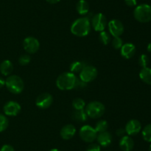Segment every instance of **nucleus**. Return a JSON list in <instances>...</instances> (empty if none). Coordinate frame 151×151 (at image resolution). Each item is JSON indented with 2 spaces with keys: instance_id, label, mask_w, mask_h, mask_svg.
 Wrapping results in <instances>:
<instances>
[{
  "instance_id": "nucleus-1",
  "label": "nucleus",
  "mask_w": 151,
  "mask_h": 151,
  "mask_svg": "<svg viewBox=\"0 0 151 151\" xmlns=\"http://www.w3.org/2000/svg\"><path fill=\"white\" fill-rule=\"evenodd\" d=\"M91 31V22L89 18L81 17L76 19L71 26V32L75 36L84 37L88 35Z\"/></svg>"
},
{
  "instance_id": "nucleus-2",
  "label": "nucleus",
  "mask_w": 151,
  "mask_h": 151,
  "mask_svg": "<svg viewBox=\"0 0 151 151\" xmlns=\"http://www.w3.org/2000/svg\"><path fill=\"white\" fill-rule=\"evenodd\" d=\"M77 78L75 73L71 72H65L60 74L56 80V86L61 90H69L75 88L77 82Z\"/></svg>"
},
{
  "instance_id": "nucleus-3",
  "label": "nucleus",
  "mask_w": 151,
  "mask_h": 151,
  "mask_svg": "<svg viewBox=\"0 0 151 151\" xmlns=\"http://www.w3.org/2000/svg\"><path fill=\"white\" fill-rule=\"evenodd\" d=\"M5 85L7 90L14 94L22 93L24 87V84L22 78L16 75L9 76L5 80Z\"/></svg>"
},
{
  "instance_id": "nucleus-4",
  "label": "nucleus",
  "mask_w": 151,
  "mask_h": 151,
  "mask_svg": "<svg viewBox=\"0 0 151 151\" xmlns=\"http://www.w3.org/2000/svg\"><path fill=\"white\" fill-rule=\"evenodd\" d=\"M136 20L141 23H147L151 21V6L147 4H142L137 6L134 11Z\"/></svg>"
},
{
  "instance_id": "nucleus-5",
  "label": "nucleus",
  "mask_w": 151,
  "mask_h": 151,
  "mask_svg": "<svg viewBox=\"0 0 151 151\" xmlns=\"http://www.w3.org/2000/svg\"><path fill=\"white\" fill-rule=\"evenodd\" d=\"M105 106L101 102L94 101L91 102L86 107V112L88 117L92 118H98L105 113Z\"/></svg>"
},
{
  "instance_id": "nucleus-6",
  "label": "nucleus",
  "mask_w": 151,
  "mask_h": 151,
  "mask_svg": "<svg viewBox=\"0 0 151 151\" xmlns=\"http://www.w3.org/2000/svg\"><path fill=\"white\" fill-rule=\"evenodd\" d=\"M97 132L95 129L90 125H84L80 129L79 135L83 141L88 143H92L97 139Z\"/></svg>"
},
{
  "instance_id": "nucleus-7",
  "label": "nucleus",
  "mask_w": 151,
  "mask_h": 151,
  "mask_svg": "<svg viewBox=\"0 0 151 151\" xmlns=\"http://www.w3.org/2000/svg\"><path fill=\"white\" fill-rule=\"evenodd\" d=\"M97 76V70L92 65H86L80 72V78L85 82L88 83L94 81Z\"/></svg>"
},
{
  "instance_id": "nucleus-8",
  "label": "nucleus",
  "mask_w": 151,
  "mask_h": 151,
  "mask_svg": "<svg viewBox=\"0 0 151 151\" xmlns=\"http://www.w3.org/2000/svg\"><path fill=\"white\" fill-rule=\"evenodd\" d=\"M91 25L93 27L94 30L102 32L104 30L107 25V19L103 13H97L93 16L92 19H91Z\"/></svg>"
},
{
  "instance_id": "nucleus-9",
  "label": "nucleus",
  "mask_w": 151,
  "mask_h": 151,
  "mask_svg": "<svg viewBox=\"0 0 151 151\" xmlns=\"http://www.w3.org/2000/svg\"><path fill=\"white\" fill-rule=\"evenodd\" d=\"M23 47L28 53H35L40 48V43L36 38L28 36L23 41Z\"/></svg>"
},
{
  "instance_id": "nucleus-10",
  "label": "nucleus",
  "mask_w": 151,
  "mask_h": 151,
  "mask_svg": "<svg viewBox=\"0 0 151 151\" xmlns=\"http://www.w3.org/2000/svg\"><path fill=\"white\" fill-rule=\"evenodd\" d=\"M110 34L114 37H119L124 32V26L118 19H112L108 23Z\"/></svg>"
},
{
  "instance_id": "nucleus-11",
  "label": "nucleus",
  "mask_w": 151,
  "mask_h": 151,
  "mask_svg": "<svg viewBox=\"0 0 151 151\" xmlns=\"http://www.w3.org/2000/svg\"><path fill=\"white\" fill-rule=\"evenodd\" d=\"M52 102V96L48 93H44L37 97L35 100V105L40 109H47L51 106Z\"/></svg>"
},
{
  "instance_id": "nucleus-12",
  "label": "nucleus",
  "mask_w": 151,
  "mask_h": 151,
  "mask_svg": "<svg viewBox=\"0 0 151 151\" xmlns=\"http://www.w3.org/2000/svg\"><path fill=\"white\" fill-rule=\"evenodd\" d=\"M142 129L141 123L137 119H131L125 125V131L128 136H135L138 134Z\"/></svg>"
},
{
  "instance_id": "nucleus-13",
  "label": "nucleus",
  "mask_w": 151,
  "mask_h": 151,
  "mask_svg": "<svg viewBox=\"0 0 151 151\" xmlns=\"http://www.w3.org/2000/svg\"><path fill=\"white\" fill-rule=\"evenodd\" d=\"M21 110V106L18 102L10 101L7 102L4 106V112L7 115L15 116L18 115Z\"/></svg>"
},
{
  "instance_id": "nucleus-14",
  "label": "nucleus",
  "mask_w": 151,
  "mask_h": 151,
  "mask_svg": "<svg viewBox=\"0 0 151 151\" xmlns=\"http://www.w3.org/2000/svg\"><path fill=\"white\" fill-rule=\"evenodd\" d=\"M136 53V47L132 43H125L120 48V53L125 59H129L134 56Z\"/></svg>"
},
{
  "instance_id": "nucleus-15",
  "label": "nucleus",
  "mask_w": 151,
  "mask_h": 151,
  "mask_svg": "<svg viewBox=\"0 0 151 151\" xmlns=\"http://www.w3.org/2000/svg\"><path fill=\"white\" fill-rule=\"evenodd\" d=\"M76 133V128L73 124H66L61 128L60 132V136L64 140H69L71 139Z\"/></svg>"
},
{
  "instance_id": "nucleus-16",
  "label": "nucleus",
  "mask_w": 151,
  "mask_h": 151,
  "mask_svg": "<svg viewBox=\"0 0 151 151\" xmlns=\"http://www.w3.org/2000/svg\"><path fill=\"white\" fill-rule=\"evenodd\" d=\"M97 140L100 146L107 147L111 144L112 136L108 131L102 132V133H99V134H97Z\"/></svg>"
},
{
  "instance_id": "nucleus-17",
  "label": "nucleus",
  "mask_w": 151,
  "mask_h": 151,
  "mask_svg": "<svg viewBox=\"0 0 151 151\" xmlns=\"http://www.w3.org/2000/svg\"><path fill=\"white\" fill-rule=\"evenodd\" d=\"M119 144L122 151H131L134 147V142L130 136H124L121 137Z\"/></svg>"
},
{
  "instance_id": "nucleus-18",
  "label": "nucleus",
  "mask_w": 151,
  "mask_h": 151,
  "mask_svg": "<svg viewBox=\"0 0 151 151\" xmlns=\"http://www.w3.org/2000/svg\"><path fill=\"white\" fill-rule=\"evenodd\" d=\"M72 119L78 122H84L88 118V115L84 109L83 110H75L72 113Z\"/></svg>"
},
{
  "instance_id": "nucleus-19",
  "label": "nucleus",
  "mask_w": 151,
  "mask_h": 151,
  "mask_svg": "<svg viewBox=\"0 0 151 151\" xmlns=\"http://www.w3.org/2000/svg\"><path fill=\"white\" fill-rule=\"evenodd\" d=\"M13 70V65L9 60H4L0 65V72L4 76H9Z\"/></svg>"
},
{
  "instance_id": "nucleus-20",
  "label": "nucleus",
  "mask_w": 151,
  "mask_h": 151,
  "mask_svg": "<svg viewBox=\"0 0 151 151\" xmlns=\"http://www.w3.org/2000/svg\"><path fill=\"white\" fill-rule=\"evenodd\" d=\"M76 9L80 15L84 16V15L88 14V10H89V5L86 0H79V1L77 3Z\"/></svg>"
},
{
  "instance_id": "nucleus-21",
  "label": "nucleus",
  "mask_w": 151,
  "mask_h": 151,
  "mask_svg": "<svg viewBox=\"0 0 151 151\" xmlns=\"http://www.w3.org/2000/svg\"><path fill=\"white\" fill-rule=\"evenodd\" d=\"M139 77L142 81L149 85H151V68L148 67L143 68L140 70Z\"/></svg>"
},
{
  "instance_id": "nucleus-22",
  "label": "nucleus",
  "mask_w": 151,
  "mask_h": 151,
  "mask_svg": "<svg viewBox=\"0 0 151 151\" xmlns=\"http://www.w3.org/2000/svg\"><path fill=\"white\" fill-rule=\"evenodd\" d=\"M86 64L83 62H80V61H76L71 64L69 69H70L71 73H80L83 70V68L86 66Z\"/></svg>"
},
{
  "instance_id": "nucleus-23",
  "label": "nucleus",
  "mask_w": 151,
  "mask_h": 151,
  "mask_svg": "<svg viewBox=\"0 0 151 151\" xmlns=\"http://www.w3.org/2000/svg\"><path fill=\"white\" fill-rule=\"evenodd\" d=\"M109 127V124L106 120H100L96 124L94 129L97 133H102V132L107 131V129Z\"/></svg>"
},
{
  "instance_id": "nucleus-24",
  "label": "nucleus",
  "mask_w": 151,
  "mask_h": 151,
  "mask_svg": "<svg viewBox=\"0 0 151 151\" xmlns=\"http://www.w3.org/2000/svg\"><path fill=\"white\" fill-rule=\"evenodd\" d=\"M72 107L75 110H83L86 107L85 101L81 98L75 99L72 102Z\"/></svg>"
},
{
  "instance_id": "nucleus-25",
  "label": "nucleus",
  "mask_w": 151,
  "mask_h": 151,
  "mask_svg": "<svg viewBox=\"0 0 151 151\" xmlns=\"http://www.w3.org/2000/svg\"><path fill=\"white\" fill-rule=\"evenodd\" d=\"M142 137L145 141L147 142H151V124H147L144 127L142 130Z\"/></svg>"
},
{
  "instance_id": "nucleus-26",
  "label": "nucleus",
  "mask_w": 151,
  "mask_h": 151,
  "mask_svg": "<svg viewBox=\"0 0 151 151\" xmlns=\"http://www.w3.org/2000/svg\"><path fill=\"white\" fill-rule=\"evenodd\" d=\"M99 39L105 45H107L111 41V36L109 33L106 32L105 30L100 32V36H99Z\"/></svg>"
},
{
  "instance_id": "nucleus-27",
  "label": "nucleus",
  "mask_w": 151,
  "mask_h": 151,
  "mask_svg": "<svg viewBox=\"0 0 151 151\" xmlns=\"http://www.w3.org/2000/svg\"><path fill=\"white\" fill-rule=\"evenodd\" d=\"M8 127V119L5 115L0 114V133L4 131Z\"/></svg>"
},
{
  "instance_id": "nucleus-28",
  "label": "nucleus",
  "mask_w": 151,
  "mask_h": 151,
  "mask_svg": "<svg viewBox=\"0 0 151 151\" xmlns=\"http://www.w3.org/2000/svg\"><path fill=\"white\" fill-rule=\"evenodd\" d=\"M30 61H31V57L28 54L22 55L19 59V64H20V65H22V66H26V65H29Z\"/></svg>"
},
{
  "instance_id": "nucleus-29",
  "label": "nucleus",
  "mask_w": 151,
  "mask_h": 151,
  "mask_svg": "<svg viewBox=\"0 0 151 151\" xmlns=\"http://www.w3.org/2000/svg\"><path fill=\"white\" fill-rule=\"evenodd\" d=\"M149 62H150V60H149V58L147 55L142 54L139 58V64L142 68L147 67Z\"/></svg>"
},
{
  "instance_id": "nucleus-30",
  "label": "nucleus",
  "mask_w": 151,
  "mask_h": 151,
  "mask_svg": "<svg viewBox=\"0 0 151 151\" xmlns=\"http://www.w3.org/2000/svg\"><path fill=\"white\" fill-rule=\"evenodd\" d=\"M112 46H113L114 48L116 49H120L122 47V46L123 45V41H122V38L119 37H114L113 40H112Z\"/></svg>"
},
{
  "instance_id": "nucleus-31",
  "label": "nucleus",
  "mask_w": 151,
  "mask_h": 151,
  "mask_svg": "<svg viewBox=\"0 0 151 151\" xmlns=\"http://www.w3.org/2000/svg\"><path fill=\"white\" fill-rule=\"evenodd\" d=\"M87 86V83L85 82V81H82L81 78H79L77 80V82L75 84V88L78 89V90H82V89H84Z\"/></svg>"
},
{
  "instance_id": "nucleus-32",
  "label": "nucleus",
  "mask_w": 151,
  "mask_h": 151,
  "mask_svg": "<svg viewBox=\"0 0 151 151\" xmlns=\"http://www.w3.org/2000/svg\"><path fill=\"white\" fill-rule=\"evenodd\" d=\"M101 148L98 144L92 143L90 144L86 148V151H100Z\"/></svg>"
},
{
  "instance_id": "nucleus-33",
  "label": "nucleus",
  "mask_w": 151,
  "mask_h": 151,
  "mask_svg": "<svg viewBox=\"0 0 151 151\" xmlns=\"http://www.w3.org/2000/svg\"><path fill=\"white\" fill-rule=\"evenodd\" d=\"M0 151H15L14 148L10 144H4L0 149Z\"/></svg>"
},
{
  "instance_id": "nucleus-34",
  "label": "nucleus",
  "mask_w": 151,
  "mask_h": 151,
  "mask_svg": "<svg viewBox=\"0 0 151 151\" xmlns=\"http://www.w3.org/2000/svg\"><path fill=\"white\" fill-rule=\"evenodd\" d=\"M125 2L129 7H134L137 4V0H125Z\"/></svg>"
},
{
  "instance_id": "nucleus-35",
  "label": "nucleus",
  "mask_w": 151,
  "mask_h": 151,
  "mask_svg": "<svg viewBox=\"0 0 151 151\" xmlns=\"http://www.w3.org/2000/svg\"><path fill=\"white\" fill-rule=\"evenodd\" d=\"M116 133L118 136H119V137H122V136H125L126 131H125V130L124 128H119L116 131Z\"/></svg>"
},
{
  "instance_id": "nucleus-36",
  "label": "nucleus",
  "mask_w": 151,
  "mask_h": 151,
  "mask_svg": "<svg viewBox=\"0 0 151 151\" xmlns=\"http://www.w3.org/2000/svg\"><path fill=\"white\" fill-rule=\"evenodd\" d=\"M4 85H5V80L0 77V88H1Z\"/></svg>"
},
{
  "instance_id": "nucleus-37",
  "label": "nucleus",
  "mask_w": 151,
  "mask_h": 151,
  "mask_svg": "<svg viewBox=\"0 0 151 151\" xmlns=\"http://www.w3.org/2000/svg\"><path fill=\"white\" fill-rule=\"evenodd\" d=\"M46 1H47L48 3H50V4H56V3L59 2L60 0H46Z\"/></svg>"
},
{
  "instance_id": "nucleus-38",
  "label": "nucleus",
  "mask_w": 151,
  "mask_h": 151,
  "mask_svg": "<svg viewBox=\"0 0 151 151\" xmlns=\"http://www.w3.org/2000/svg\"><path fill=\"white\" fill-rule=\"evenodd\" d=\"M147 51L150 52V53H151V42H150V43H149V44H148V45H147Z\"/></svg>"
},
{
  "instance_id": "nucleus-39",
  "label": "nucleus",
  "mask_w": 151,
  "mask_h": 151,
  "mask_svg": "<svg viewBox=\"0 0 151 151\" xmlns=\"http://www.w3.org/2000/svg\"><path fill=\"white\" fill-rule=\"evenodd\" d=\"M49 151H60V150L55 149H55H52V150H49Z\"/></svg>"
},
{
  "instance_id": "nucleus-40",
  "label": "nucleus",
  "mask_w": 151,
  "mask_h": 151,
  "mask_svg": "<svg viewBox=\"0 0 151 151\" xmlns=\"http://www.w3.org/2000/svg\"><path fill=\"white\" fill-rule=\"evenodd\" d=\"M149 151H151V145L150 146V147H149Z\"/></svg>"
}]
</instances>
